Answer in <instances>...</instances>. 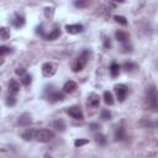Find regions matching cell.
<instances>
[{"label":"cell","instance_id":"obj_1","mask_svg":"<svg viewBox=\"0 0 158 158\" xmlns=\"http://www.w3.org/2000/svg\"><path fill=\"white\" fill-rule=\"evenodd\" d=\"M89 57H90V52L88 50L83 51L82 53L77 57V59L74 61V63H73V66H72L73 72L78 73V72H80V70H83V68L86 66V63H88V61H89Z\"/></svg>","mask_w":158,"mask_h":158},{"label":"cell","instance_id":"obj_2","mask_svg":"<svg viewBox=\"0 0 158 158\" xmlns=\"http://www.w3.org/2000/svg\"><path fill=\"white\" fill-rule=\"evenodd\" d=\"M35 138L41 143H47L54 138V132L48 129H41L35 132Z\"/></svg>","mask_w":158,"mask_h":158},{"label":"cell","instance_id":"obj_3","mask_svg":"<svg viewBox=\"0 0 158 158\" xmlns=\"http://www.w3.org/2000/svg\"><path fill=\"white\" fill-rule=\"evenodd\" d=\"M147 103H148V106L152 111L157 110L158 101H157V89H156L155 85H152L151 88L147 90Z\"/></svg>","mask_w":158,"mask_h":158},{"label":"cell","instance_id":"obj_4","mask_svg":"<svg viewBox=\"0 0 158 158\" xmlns=\"http://www.w3.org/2000/svg\"><path fill=\"white\" fill-rule=\"evenodd\" d=\"M56 72H57V66L53 64V63L47 62V63H44V64L42 66V74L46 78L53 77L56 74Z\"/></svg>","mask_w":158,"mask_h":158},{"label":"cell","instance_id":"obj_5","mask_svg":"<svg viewBox=\"0 0 158 158\" xmlns=\"http://www.w3.org/2000/svg\"><path fill=\"white\" fill-rule=\"evenodd\" d=\"M115 89V93H116V96H118L119 101H123L127 96V93H129V88L125 85V84H116L114 86Z\"/></svg>","mask_w":158,"mask_h":158},{"label":"cell","instance_id":"obj_6","mask_svg":"<svg viewBox=\"0 0 158 158\" xmlns=\"http://www.w3.org/2000/svg\"><path fill=\"white\" fill-rule=\"evenodd\" d=\"M67 114L69 116H72L73 119L76 120H83L84 119V115H83V111L79 106H72V108H68L67 109Z\"/></svg>","mask_w":158,"mask_h":158},{"label":"cell","instance_id":"obj_7","mask_svg":"<svg viewBox=\"0 0 158 158\" xmlns=\"http://www.w3.org/2000/svg\"><path fill=\"white\" fill-rule=\"evenodd\" d=\"M86 105L92 109H96L100 105V98L99 95H96L95 93H92L88 96V101H86Z\"/></svg>","mask_w":158,"mask_h":158},{"label":"cell","instance_id":"obj_8","mask_svg":"<svg viewBox=\"0 0 158 158\" xmlns=\"http://www.w3.org/2000/svg\"><path fill=\"white\" fill-rule=\"evenodd\" d=\"M83 25H79V24H73V25H67L66 26V31L69 33V35H78V33L83 32Z\"/></svg>","mask_w":158,"mask_h":158},{"label":"cell","instance_id":"obj_9","mask_svg":"<svg viewBox=\"0 0 158 158\" xmlns=\"http://www.w3.org/2000/svg\"><path fill=\"white\" fill-rule=\"evenodd\" d=\"M32 119H31V115L29 114V112H24L20 118H19V125L20 126H29L30 123H31Z\"/></svg>","mask_w":158,"mask_h":158},{"label":"cell","instance_id":"obj_10","mask_svg":"<svg viewBox=\"0 0 158 158\" xmlns=\"http://www.w3.org/2000/svg\"><path fill=\"white\" fill-rule=\"evenodd\" d=\"M115 37H116V40L121 43H127L129 42V39H130L129 33L125 32V31H121V30H119V31L115 32Z\"/></svg>","mask_w":158,"mask_h":158},{"label":"cell","instance_id":"obj_11","mask_svg":"<svg viewBox=\"0 0 158 158\" xmlns=\"http://www.w3.org/2000/svg\"><path fill=\"white\" fill-rule=\"evenodd\" d=\"M63 99H64V94L61 92H52L50 95H48L50 103H57V101H62Z\"/></svg>","mask_w":158,"mask_h":158},{"label":"cell","instance_id":"obj_12","mask_svg":"<svg viewBox=\"0 0 158 158\" xmlns=\"http://www.w3.org/2000/svg\"><path fill=\"white\" fill-rule=\"evenodd\" d=\"M77 90V83L73 82V80H68L63 85V92L67 93V94H72Z\"/></svg>","mask_w":158,"mask_h":158},{"label":"cell","instance_id":"obj_13","mask_svg":"<svg viewBox=\"0 0 158 158\" xmlns=\"http://www.w3.org/2000/svg\"><path fill=\"white\" fill-rule=\"evenodd\" d=\"M25 22H26V21H25V16H24V15L16 14V15H15V19L13 20V25H14L16 29H21V27H24Z\"/></svg>","mask_w":158,"mask_h":158},{"label":"cell","instance_id":"obj_14","mask_svg":"<svg viewBox=\"0 0 158 158\" xmlns=\"http://www.w3.org/2000/svg\"><path fill=\"white\" fill-rule=\"evenodd\" d=\"M9 90L11 94H16L20 92V83L15 79H11L10 83H9Z\"/></svg>","mask_w":158,"mask_h":158},{"label":"cell","instance_id":"obj_15","mask_svg":"<svg viewBox=\"0 0 158 158\" xmlns=\"http://www.w3.org/2000/svg\"><path fill=\"white\" fill-rule=\"evenodd\" d=\"M126 138V131L123 127H118L115 131V141H123Z\"/></svg>","mask_w":158,"mask_h":158},{"label":"cell","instance_id":"obj_16","mask_svg":"<svg viewBox=\"0 0 158 158\" xmlns=\"http://www.w3.org/2000/svg\"><path fill=\"white\" fill-rule=\"evenodd\" d=\"M59 36H61V30L54 29V30H52L47 36H44V39H46L47 41H54V40H57Z\"/></svg>","mask_w":158,"mask_h":158},{"label":"cell","instance_id":"obj_17","mask_svg":"<svg viewBox=\"0 0 158 158\" xmlns=\"http://www.w3.org/2000/svg\"><path fill=\"white\" fill-rule=\"evenodd\" d=\"M10 30L7 27H0V41H6L10 39Z\"/></svg>","mask_w":158,"mask_h":158},{"label":"cell","instance_id":"obj_18","mask_svg":"<svg viewBox=\"0 0 158 158\" xmlns=\"http://www.w3.org/2000/svg\"><path fill=\"white\" fill-rule=\"evenodd\" d=\"M35 132L36 131L35 130H32V129H29V130H26L24 133H22V138H24L25 141H31L35 138Z\"/></svg>","mask_w":158,"mask_h":158},{"label":"cell","instance_id":"obj_19","mask_svg":"<svg viewBox=\"0 0 158 158\" xmlns=\"http://www.w3.org/2000/svg\"><path fill=\"white\" fill-rule=\"evenodd\" d=\"M120 70H121V67H120V64H118V63H112L110 66V73L112 77H118L120 74Z\"/></svg>","mask_w":158,"mask_h":158},{"label":"cell","instance_id":"obj_20","mask_svg":"<svg viewBox=\"0 0 158 158\" xmlns=\"http://www.w3.org/2000/svg\"><path fill=\"white\" fill-rule=\"evenodd\" d=\"M104 101L106 105H114V96L110 92H105L104 93Z\"/></svg>","mask_w":158,"mask_h":158},{"label":"cell","instance_id":"obj_21","mask_svg":"<svg viewBox=\"0 0 158 158\" xmlns=\"http://www.w3.org/2000/svg\"><path fill=\"white\" fill-rule=\"evenodd\" d=\"M95 141H96L100 146H105V145H106V142H108L106 136H105V135H103V133H98V135H95Z\"/></svg>","mask_w":158,"mask_h":158},{"label":"cell","instance_id":"obj_22","mask_svg":"<svg viewBox=\"0 0 158 158\" xmlns=\"http://www.w3.org/2000/svg\"><path fill=\"white\" fill-rule=\"evenodd\" d=\"M53 127L57 129L58 131H64L66 130V123L63 120H57V121L53 122Z\"/></svg>","mask_w":158,"mask_h":158},{"label":"cell","instance_id":"obj_23","mask_svg":"<svg viewBox=\"0 0 158 158\" xmlns=\"http://www.w3.org/2000/svg\"><path fill=\"white\" fill-rule=\"evenodd\" d=\"M31 82H32V77L30 76V74H25V76H22V78H21V83H22V85L29 86L30 84H31Z\"/></svg>","mask_w":158,"mask_h":158},{"label":"cell","instance_id":"obj_24","mask_svg":"<svg viewBox=\"0 0 158 158\" xmlns=\"http://www.w3.org/2000/svg\"><path fill=\"white\" fill-rule=\"evenodd\" d=\"M112 115L111 112L108 110V109H104V110H101V119L104 120V121H108V120H111Z\"/></svg>","mask_w":158,"mask_h":158},{"label":"cell","instance_id":"obj_25","mask_svg":"<svg viewBox=\"0 0 158 158\" xmlns=\"http://www.w3.org/2000/svg\"><path fill=\"white\" fill-rule=\"evenodd\" d=\"M136 68H137V66L135 64V63H132V62H126L125 64H123V69H126L127 72H131V70H133Z\"/></svg>","mask_w":158,"mask_h":158},{"label":"cell","instance_id":"obj_26","mask_svg":"<svg viewBox=\"0 0 158 158\" xmlns=\"http://www.w3.org/2000/svg\"><path fill=\"white\" fill-rule=\"evenodd\" d=\"M88 143H89V141L84 140V138H78V140L74 141V146H76V147H82V146H85Z\"/></svg>","mask_w":158,"mask_h":158},{"label":"cell","instance_id":"obj_27","mask_svg":"<svg viewBox=\"0 0 158 158\" xmlns=\"http://www.w3.org/2000/svg\"><path fill=\"white\" fill-rule=\"evenodd\" d=\"M11 53V48L10 47H6V46H0V57L3 56H6Z\"/></svg>","mask_w":158,"mask_h":158},{"label":"cell","instance_id":"obj_28","mask_svg":"<svg viewBox=\"0 0 158 158\" xmlns=\"http://www.w3.org/2000/svg\"><path fill=\"white\" fill-rule=\"evenodd\" d=\"M115 19V21L116 22H119V24H121L123 26H126L127 25V20H126V17H123V16H119V15H116V16H114Z\"/></svg>","mask_w":158,"mask_h":158},{"label":"cell","instance_id":"obj_29","mask_svg":"<svg viewBox=\"0 0 158 158\" xmlns=\"http://www.w3.org/2000/svg\"><path fill=\"white\" fill-rule=\"evenodd\" d=\"M16 104V98L15 96H7L6 98V105L7 106H15Z\"/></svg>","mask_w":158,"mask_h":158},{"label":"cell","instance_id":"obj_30","mask_svg":"<svg viewBox=\"0 0 158 158\" xmlns=\"http://www.w3.org/2000/svg\"><path fill=\"white\" fill-rule=\"evenodd\" d=\"M54 14V9L53 7H46L44 9V16L46 17H52Z\"/></svg>","mask_w":158,"mask_h":158},{"label":"cell","instance_id":"obj_31","mask_svg":"<svg viewBox=\"0 0 158 158\" xmlns=\"http://www.w3.org/2000/svg\"><path fill=\"white\" fill-rule=\"evenodd\" d=\"M89 127H90V130H93V131L100 130V125H99V123H96V122H93V123H90V125H89Z\"/></svg>","mask_w":158,"mask_h":158},{"label":"cell","instance_id":"obj_32","mask_svg":"<svg viewBox=\"0 0 158 158\" xmlns=\"http://www.w3.org/2000/svg\"><path fill=\"white\" fill-rule=\"evenodd\" d=\"M88 1H76V3H74V5H76V6H78V7H84V6H86V5H88Z\"/></svg>","mask_w":158,"mask_h":158},{"label":"cell","instance_id":"obj_33","mask_svg":"<svg viewBox=\"0 0 158 158\" xmlns=\"http://www.w3.org/2000/svg\"><path fill=\"white\" fill-rule=\"evenodd\" d=\"M104 47H105V48H110V47H111L110 39H108V37H105V39H104Z\"/></svg>","mask_w":158,"mask_h":158},{"label":"cell","instance_id":"obj_34","mask_svg":"<svg viewBox=\"0 0 158 158\" xmlns=\"http://www.w3.org/2000/svg\"><path fill=\"white\" fill-rule=\"evenodd\" d=\"M15 72H16V74H17V76H25V73H26V69H25V68H17L16 70H15Z\"/></svg>","mask_w":158,"mask_h":158},{"label":"cell","instance_id":"obj_35","mask_svg":"<svg viewBox=\"0 0 158 158\" xmlns=\"http://www.w3.org/2000/svg\"><path fill=\"white\" fill-rule=\"evenodd\" d=\"M4 63V59H3V57H0V66H1Z\"/></svg>","mask_w":158,"mask_h":158},{"label":"cell","instance_id":"obj_36","mask_svg":"<svg viewBox=\"0 0 158 158\" xmlns=\"http://www.w3.org/2000/svg\"><path fill=\"white\" fill-rule=\"evenodd\" d=\"M3 151H4V149H0V152H3Z\"/></svg>","mask_w":158,"mask_h":158},{"label":"cell","instance_id":"obj_37","mask_svg":"<svg viewBox=\"0 0 158 158\" xmlns=\"http://www.w3.org/2000/svg\"><path fill=\"white\" fill-rule=\"evenodd\" d=\"M0 92H1V89H0Z\"/></svg>","mask_w":158,"mask_h":158}]
</instances>
